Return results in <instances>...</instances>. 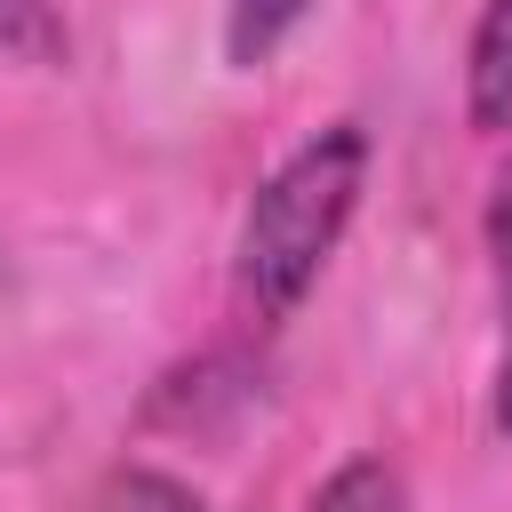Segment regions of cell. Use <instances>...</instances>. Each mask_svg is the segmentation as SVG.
<instances>
[{
    "instance_id": "5b68a950",
    "label": "cell",
    "mask_w": 512,
    "mask_h": 512,
    "mask_svg": "<svg viewBox=\"0 0 512 512\" xmlns=\"http://www.w3.org/2000/svg\"><path fill=\"white\" fill-rule=\"evenodd\" d=\"M304 8H312V0H224V56H232L240 72H256V64L304 24Z\"/></svg>"
},
{
    "instance_id": "3957f363",
    "label": "cell",
    "mask_w": 512,
    "mask_h": 512,
    "mask_svg": "<svg viewBox=\"0 0 512 512\" xmlns=\"http://www.w3.org/2000/svg\"><path fill=\"white\" fill-rule=\"evenodd\" d=\"M488 264H496V384H488V424L512 440V160L488 192Z\"/></svg>"
},
{
    "instance_id": "7a4b0ae2",
    "label": "cell",
    "mask_w": 512,
    "mask_h": 512,
    "mask_svg": "<svg viewBox=\"0 0 512 512\" xmlns=\"http://www.w3.org/2000/svg\"><path fill=\"white\" fill-rule=\"evenodd\" d=\"M464 112L472 128H512V0H480L464 56Z\"/></svg>"
},
{
    "instance_id": "277c9868",
    "label": "cell",
    "mask_w": 512,
    "mask_h": 512,
    "mask_svg": "<svg viewBox=\"0 0 512 512\" xmlns=\"http://www.w3.org/2000/svg\"><path fill=\"white\" fill-rule=\"evenodd\" d=\"M304 512H408V480L384 464V456H344Z\"/></svg>"
},
{
    "instance_id": "6da1fadb",
    "label": "cell",
    "mask_w": 512,
    "mask_h": 512,
    "mask_svg": "<svg viewBox=\"0 0 512 512\" xmlns=\"http://www.w3.org/2000/svg\"><path fill=\"white\" fill-rule=\"evenodd\" d=\"M368 192V128L360 120H336L320 136H304L248 200L240 216V248H232V272H240V296L264 312V320H288L312 280L328 272L352 208Z\"/></svg>"
},
{
    "instance_id": "8992f818",
    "label": "cell",
    "mask_w": 512,
    "mask_h": 512,
    "mask_svg": "<svg viewBox=\"0 0 512 512\" xmlns=\"http://www.w3.org/2000/svg\"><path fill=\"white\" fill-rule=\"evenodd\" d=\"M72 32L56 16V0H0V56L8 64H64Z\"/></svg>"
},
{
    "instance_id": "52a82bcc",
    "label": "cell",
    "mask_w": 512,
    "mask_h": 512,
    "mask_svg": "<svg viewBox=\"0 0 512 512\" xmlns=\"http://www.w3.org/2000/svg\"><path fill=\"white\" fill-rule=\"evenodd\" d=\"M96 512H208L184 480H168V472H144V464H128V472H112L104 480V496H96Z\"/></svg>"
}]
</instances>
